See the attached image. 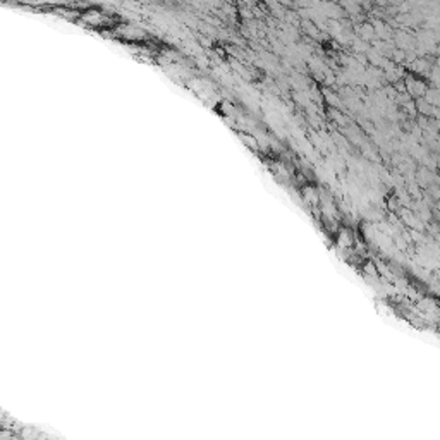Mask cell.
I'll use <instances>...</instances> for the list:
<instances>
[{
  "label": "cell",
  "instance_id": "1",
  "mask_svg": "<svg viewBox=\"0 0 440 440\" xmlns=\"http://www.w3.org/2000/svg\"><path fill=\"white\" fill-rule=\"evenodd\" d=\"M303 201H305L308 207L318 208V205H320V196H318L317 188H313V186H305V188H303Z\"/></svg>",
  "mask_w": 440,
  "mask_h": 440
},
{
  "label": "cell",
  "instance_id": "2",
  "mask_svg": "<svg viewBox=\"0 0 440 440\" xmlns=\"http://www.w3.org/2000/svg\"><path fill=\"white\" fill-rule=\"evenodd\" d=\"M241 138H243V141L246 144H248L249 148H253V150H255L256 148V141L253 139V136H249V134H241Z\"/></svg>",
  "mask_w": 440,
  "mask_h": 440
}]
</instances>
